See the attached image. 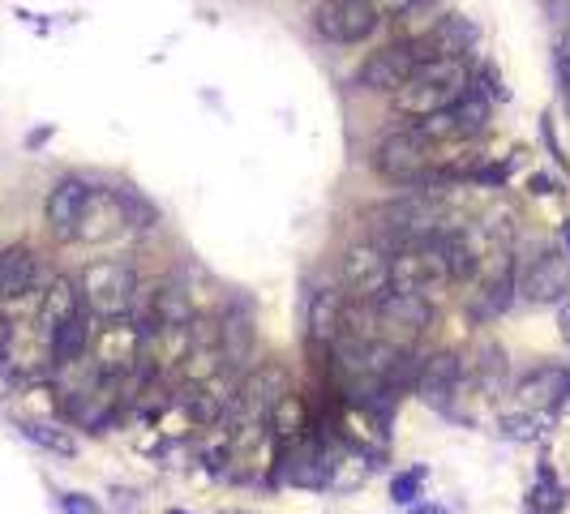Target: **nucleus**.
<instances>
[{
	"label": "nucleus",
	"mask_w": 570,
	"mask_h": 514,
	"mask_svg": "<svg viewBox=\"0 0 570 514\" xmlns=\"http://www.w3.org/2000/svg\"><path fill=\"white\" fill-rule=\"evenodd\" d=\"M472 90V65L468 61H425L417 74L395 90V108L408 121H425L433 112H446Z\"/></svg>",
	"instance_id": "1"
},
{
	"label": "nucleus",
	"mask_w": 570,
	"mask_h": 514,
	"mask_svg": "<svg viewBox=\"0 0 570 514\" xmlns=\"http://www.w3.org/2000/svg\"><path fill=\"white\" fill-rule=\"evenodd\" d=\"M77 292H82L86 313H95L99 322H116V317H129V309L138 300V275H134L129 262L103 258V262H90L82 271Z\"/></svg>",
	"instance_id": "2"
},
{
	"label": "nucleus",
	"mask_w": 570,
	"mask_h": 514,
	"mask_svg": "<svg viewBox=\"0 0 570 514\" xmlns=\"http://www.w3.org/2000/svg\"><path fill=\"white\" fill-rule=\"evenodd\" d=\"M446 284H450V275H446V258H442L437 236L399 240L391 249V292L433 300V292H442Z\"/></svg>",
	"instance_id": "3"
},
{
	"label": "nucleus",
	"mask_w": 570,
	"mask_h": 514,
	"mask_svg": "<svg viewBox=\"0 0 570 514\" xmlns=\"http://www.w3.org/2000/svg\"><path fill=\"white\" fill-rule=\"evenodd\" d=\"M433 150L437 147L429 142L417 125H404V129H395V134H386V138L377 142L373 167H377L382 180H391V185H399V189H417V185H425L429 176L437 172Z\"/></svg>",
	"instance_id": "4"
},
{
	"label": "nucleus",
	"mask_w": 570,
	"mask_h": 514,
	"mask_svg": "<svg viewBox=\"0 0 570 514\" xmlns=\"http://www.w3.org/2000/svg\"><path fill=\"white\" fill-rule=\"evenodd\" d=\"M373 313H377V339L404 352H412V343L433 326V300L421 296L386 292L373 300Z\"/></svg>",
	"instance_id": "5"
},
{
	"label": "nucleus",
	"mask_w": 570,
	"mask_h": 514,
	"mask_svg": "<svg viewBox=\"0 0 570 514\" xmlns=\"http://www.w3.org/2000/svg\"><path fill=\"white\" fill-rule=\"evenodd\" d=\"M90 365L103 377H125L142 365V326L129 317L103 322L99 330H90Z\"/></svg>",
	"instance_id": "6"
},
{
	"label": "nucleus",
	"mask_w": 570,
	"mask_h": 514,
	"mask_svg": "<svg viewBox=\"0 0 570 514\" xmlns=\"http://www.w3.org/2000/svg\"><path fill=\"white\" fill-rule=\"evenodd\" d=\"M490 116H494V103L472 86V90H468L459 103H450L446 112H433V116L412 121V125L437 147V142H463V138L485 134V129H490Z\"/></svg>",
	"instance_id": "7"
},
{
	"label": "nucleus",
	"mask_w": 570,
	"mask_h": 514,
	"mask_svg": "<svg viewBox=\"0 0 570 514\" xmlns=\"http://www.w3.org/2000/svg\"><path fill=\"white\" fill-rule=\"evenodd\" d=\"M339 275H344V288L352 292V300L386 296L391 292V245H382V240L352 245L339 262Z\"/></svg>",
	"instance_id": "8"
},
{
	"label": "nucleus",
	"mask_w": 570,
	"mask_h": 514,
	"mask_svg": "<svg viewBox=\"0 0 570 514\" xmlns=\"http://www.w3.org/2000/svg\"><path fill=\"white\" fill-rule=\"evenodd\" d=\"M425 43H386L382 52H373L364 65H360V86L364 90H377V95H395L408 77L425 65Z\"/></svg>",
	"instance_id": "9"
},
{
	"label": "nucleus",
	"mask_w": 570,
	"mask_h": 514,
	"mask_svg": "<svg viewBox=\"0 0 570 514\" xmlns=\"http://www.w3.org/2000/svg\"><path fill=\"white\" fill-rule=\"evenodd\" d=\"M515 292L532 304H562V300H570V262L558 249L536 253L523 266V275L515 279Z\"/></svg>",
	"instance_id": "10"
},
{
	"label": "nucleus",
	"mask_w": 570,
	"mask_h": 514,
	"mask_svg": "<svg viewBox=\"0 0 570 514\" xmlns=\"http://www.w3.org/2000/svg\"><path fill=\"white\" fill-rule=\"evenodd\" d=\"M463 377H468V361L459 352H437V356L421 361V377H417L412 390L421 394V403L450 416L455 412V394L463 390Z\"/></svg>",
	"instance_id": "11"
},
{
	"label": "nucleus",
	"mask_w": 570,
	"mask_h": 514,
	"mask_svg": "<svg viewBox=\"0 0 570 514\" xmlns=\"http://www.w3.org/2000/svg\"><path fill=\"white\" fill-rule=\"evenodd\" d=\"M313 26L326 43H360L377 30V13L364 0H322Z\"/></svg>",
	"instance_id": "12"
},
{
	"label": "nucleus",
	"mask_w": 570,
	"mask_h": 514,
	"mask_svg": "<svg viewBox=\"0 0 570 514\" xmlns=\"http://www.w3.org/2000/svg\"><path fill=\"white\" fill-rule=\"evenodd\" d=\"M515 399H519L523 412H536V416L562 408L570 399V368L541 365L532 368V373H523V377L515 381Z\"/></svg>",
	"instance_id": "13"
},
{
	"label": "nucleus",
	"mask_w": 570,
	"mask_h": 514,
	"mask_svg": "<svg viewBox=\"0 0 570 514\" xmlns=\"http://www.w3.org/2000/svg\"><path fill=\"white\" fill-rule=\"evenodd\" d=\"M129 220H125V206H121V193L116 189H90L86 206H82V220H77V240H112L116 231H125Z\"/></svg>",
	"instance_id": "14"
},
{
	"label": "nucleus",
	"mask_w": 570,
	"mask_h": 514,
	"mask_svg": "<svg viewBox=\"0 0 570 514\" xmlns=\"http://www.w3.org/2000/svg\"><path fill=\"white\" fill-rule=\"evenodd\" d=\"M421 43H425L429 61H468L472 48L481 43V26H476L472 17H463V13H450Z\"/></svg>",
	"instance_id": "15"
},
{
	"label": "nucleus",
	"mask_w": 570,
	"mask_h": 514,
	"mask_svg": "<svg viewBox=\"0 0 570 514\" xmlns=\"http://www.w3.org/2000/svg\"><path fill=\"white\" fill-rule=\"evenodd\" d=\"M90 198V185L77 180V176H65L52 185L48 193V227L57 240H77V220H82V206Z\"/></svg>",
	"instance_id": "16"
},
{
	"label": "nucleus",
	"mask_w": 570,
	"mask_h": 514,
	"mask_svg": "<svg viewBox=\"0 0 570 514\" xmlns=\"http://www.w3.org/2000/svg\"><path fill=\"white\" fill-rule=\"evenodd\" d=\"M267 429H271V438L280 450H292V446H300V441H309L313 434V416H309V403L296 394V390H287L284 399L267 412Z\"/></svg>",
	"instance_id": "17"
},
{
	"label": "nucleus",
	"mask_w": 570,
	"mask_h": 514,
	"mask_svg": "<svg viewBox=\"0 0 570 514\" xmlns=\"http://www.w3.org/2000/svg\"><path fill=\"white\" fill-rule=\"evenodd\" d=\"M344 292L335 288H318L309 296V309H305V326H309V343L313 348H331L339 339V322H344Z\"/></svg>",
	"instance_id": "18"
},
{
	"label": "nucleus",
	"mask_w": 570,
	"mask_h": 514,
	"mask_svg": "<svg viewBox=\"0 0 570 514\" xmlns=\"http://www.w3.org/2000/svg\"><path fill=\"white\" fill-rule=\"evenodd\" d=\"M35 279H39V262L26 245L0 249V300H22L26 292H35Z\"/></svg>",
	"instance_id": "19"
},
{
	"label": "nucleus",
	"mask_w": 570,
	"mask_h": 514,
	"mask_svg": "<svg viewBox=\"0 0 570 514\" xmlns=\"http://www.w3.org/2000/svg\"><path fill=\"white\" fill-rule=\"evenodd\" d=\"M48 352H52V365L57 368H70L77 361H86V352H90V317L77 313L70 322H61L48 335Z\"/></svg>",
	"instance_id": "20"
},
{
	"label": "nucleus",
	"mask_w": 570,
	"mask_h": 514,
	"mask_svg": "<svg viewBox=\"0 0 570 514\" xmlns=\"http://www.w3.org/2000/svg\"><path fill=\"white\" fill-rule=\"evenodd\" d=\"M446 17H450V0H412V4L395 17V30H399L404 43H421Z\"/></svg>",
	"instance_id": "21"
},
{
	"label": "nucleus",
	"mask_w": 570,
	"mask_h": 514,
	"mask_svg": "<svg viewBox=\"0 0 570 514\" xmlns=\"http://www.w3.org/2000/svg\"><path fill=\"white\" fill-rule=\"evenodd\" d=\"M77 313H86V309H82L77 284H70V279H52V288L44 292V304H39V330L52 335L61 322H70Z\"/></svg>",
	"instance_id": "22"
},
{
	"label": "nucleus",
	"mask_w": 570,
	"mask_h": 514,
	"mask_svg": "<svg viewBox=\"0 0 570 514\" xmlns=\"http://www.w3.org/2000/svg\"><path fill=\"white\" fill-rule=\"evenodd\" d=\"M510 304H515V275L506 271V275H498V279H485L481 292H472L468 313H472L476 322H494V317H501Z\"/></svg>",
	"instance_id": "23"
},
{
	"label": "nucleus",
	"mask_w": 570,
	"mask_h": 514,
	"mask_svg": "<svg viewBox=\"0 0 570 514\" xmlns=\"http://www.w3.org/2000/svg\"><path fill=\"white\" fill-rule=\"evenodd\" d=\"M219 348H223V361H236V365L249 361V352H253V322H249L245 304L219 322Z\"/></svg>",
	"instance_id": "24"
},
{
	"label": "nucleus",
	"mask_w": 570,
	"mask_h": 514,
	"mask_svg": "<svg viewBox=\"0 0 570 514\" xmlns=\"http://www.w3.org/2000/svg\"><path fill=\"white\" fill-rule=\"evenodd\" d=\"M17 429H22V438L26 441H35V446H44V450H52V454H65V459L77 454V441H73L65 429H57V425H44V421H22Z\"/></svg>",
	"instance_id": "25"
},
{
	"label": "nucleus",
	"mask_w": 570,
	"mask_h": 514,
	"mask_svg": "<svg viewBox=\"0 0 570 514\" xmlns=\"http://www.w3.org/2000/svg\"><path fill=\"white\" fill-rule=\"evenodd\" d=\"M425 476H429V467H408V472H399L395 480H391V502L395 506H417L421 502V489H425Z\"/></svg>",
	"instance_id": "26"
},
{
	"label": "nucleus",
	"mask_w": 570,
	"mask_h": 514,
	"mask_svg": "<svg viewBox=\"0 0 570 514\" xmlns=\"http://www.w3.org/2000/svg\"><path fill=\"white\" fill-rule=\"evenodd\" d=\"M121 193V206H125V220H129V227H154L159 223V211L150 206V198H142L138 189H116Z\"/></svg>",
	"instance_id": "27"
},
{
	"label": "nucleus",
	"mask_w": 570,
	"mask_h": 514,
	"mask_svg": "<svg viewBox=\"0 0 570 514\" xmlns=\"http://www.w3.org/2000/svg\"><path fill=\"white\" fill-rule=\"evenodd\" d=\"M498 434L510 441H536L541 438V421H536V412H515V416H501Z\"/></svg>",
	"instance_id": "28"
},
{
	"label": "nucleus",
	"mask_w": 570,
	"mask_h": 514,
	"mask_svg": "<svg viewBox=\"0 0 570 514\" xmlns=\"http://www.w3.org/2000/svg\"><path fill=\"white\" fill-rule=\"evenodd\" d=\"M554 70H558V90H562V103L570 108V30L558 39V52H554Z\"/></svg>",
	"instance_id": "29"
},
{
	"label": "nucleus",
	"mask_w": 570,
	"mask_h": 514,
	"mask_svg": "<svg viewBox=\"0 0 570 514\" xmlns=\"http://www.w3.org/2000/svg\"><path fill=\"white\" fill-rule=\"evenodd\" d=\"M61 511L65 514H99V502L86 493H61Z\"/></svg>",
	"instance_id": "30"
},
{
	"label": "nucleus",
	"mask_w": 570,
	"mask_h": 514,
	"mask_svg": "<svg viewBox=\"0 0 570 514\" xmlns=\"http://www.w3.org/2000/svg\"><path fill=\"white\" fill-rule=\"evenodd\" d=\"M364 4H369L377 17H399V13H404L412 0H364Z\"/></svg>",
	"instance_id": "31"
},
{
	"label": "nucleus",
	"mask_w": 570,
	"mask_h": 514,
	"mask_svg": "<svg viewBox=\"0 0 570 514\" xmlns=\"http://www.w3.org/2000/svg\"><path fill=\"white\" fill-rule=\"evenodd\" d=\"M528 193H541V198H549V193H558V185H554V176H545V172H532V176H528Z\"/></svg>",
	"instance_id": "32"
},
{
	"label": "nucleus",
	"mask_w": 570,
	"mask_h": 514,
	"mask_svg": "<svg viewBox=\"0 0 570 514\" xmlns=\"http://www.w3.org/2000/svg\"><path fill=\"white\" fill-rule=\"evenodd\" d=\"M545 13L554 26H567L570 22V0H545Z\"/></svg>",
	"instance_id": "33"
},
{
	"label": "nucleus",
	"mask_w": 570,
	"mask_h": 514,
	"mask_svg": "<svg viewBox=\"0 0 570 514\" xmlns=\"http://www.w3.org/2000/svg\"><path fill=\"white\" fill-rule=\"evenodd\" d=\"M472 176H476L481 185H501V180H506V167H476Z\"/></svg>",
	"instance_id": "34"
},
{
	"label": "nucleus",
	"mask_w": 570,
	"mask_h": 514,
	"mask_svg": "<svg viewBox=\"0 0 570 514\" xmlns=\"http://www.w3.org/2000/svg\"><path fill=\"white\" fill-rule=\"evenodd\" d=\"M558 330H562V339L570 343V300L558 304Z\"/></svg>",
	"instance_id": "35"
},
{
	"label": "nucleus",
	"mask_w": 570,
	"mask_h": 514,
	"mask_svg": "<svg viewBox=\"0 0 570 514\" xmlns=\"http://www.w3.org/2000/svg\"><path fill=\"white\" fill-rule=\"evenodd\" d=\"M558 253L570 262V220H562V227H558Z\"/></svg>",
	"instance_id": "36"
},
{
	"label": "nucleus",
	"mask_w": 570,
	"mask_h": 514,
	"mask_svg": "<svg viewBox=\"0 0 570 514\" xmlns=\"http://www.w3.org/2000/svg\"><path fill=\"white\" fill-rule=\"evenodd\" d=\"M408 514H450V511L437 506V502H417V506H408Z\"/></svg>",
	"instance_id": "37"
},
{
	"label": "nucleus",
	"mask_w": 570,
	"mask_h": 514,
	"mask_svg": "<svg viewBox=\"0 0 570 514\" xmlns=\"http://www.w3.org/2000/svg\"><path fill=\"white\" fill-rule=\"evenodd\" d=\"M9 330H13V322L0 313V361H4V348H9Z\"/></svg>",
	"instance_id": "38"
},
{
	"label": "nucleus",
	"mask_w": 570,
	"mask_h": 514,
	"mask_svg": "<svg viewBox=\"0 0 570 514\" xmlns=\"http://www.w3.org/2000/svg\"><path fill=\"white\" fill-rule=\"evenodd\" d=\"M168 514H189V511H168Z\"/></svg>",
	"instance_id": "39"
},
{
	"label": "nucleus",
	"mask_w": 570,
	"mask_h": 514,
	"mask_svg": "<svg viewBox=\"0 0 570 514\" xmlns=\"http://www.w3.org/2000/svg\"><path fill=\"white\" fill-rule=\"evenodd\" d=\"M528 514H541V511H528Z\"/></svg>",
	"instance_id": "40"
}]
</instances>
